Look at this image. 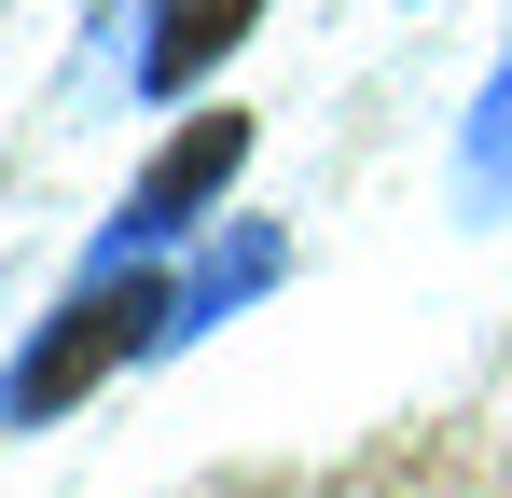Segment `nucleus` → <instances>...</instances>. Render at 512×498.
Instances as JSON below:
<instances>
[{
  "label": "nucleus",
  "instance_id": "nucleus-1",
  "mask_svg": "<svg viewBox=\"0 0 512 498\" xmlns=\"http://www.w3.org/2000/svg\"><path fill=\"white\" fill-rule=\"evenodd\" d=\"M153 319H167V291H70V305L42 319V346L0 374V415H14V429H28V415H70L111 360H139V346H153Z\"/></svg>",
  "mask_w": 512,
  "mask_h": 498
},
{
  "label": "nucleus",
  "instance_id": "nucleus-2",
  "mask_svg": "<svg viewBox=\"0 0 512 498\" xmlns=\"http://www.w3.org/2000/svg\"><path fill=\"white\" fill-rule=\"evenodd\" d=\"M236 153H250V125H236V111H208L194 139H167V153H153V180H139V194L111 208V236H97L84 291H125V263H139L153 236H180V222H194V208H208V194L236 180Z\"/></svg>",
  "mask_w": 512,
  "mask_h": 498
},
{
  "label": "nucleus",
  "instance_id": "nucleus-3",
  "mask_svg": "<svg viewBox=\"0 0 512 498\" xmlns=\"http://www.w3.org/2000/svg\"><path fill=\"white\" fill-rule=\"evenodd\" d=\"M263 277H277V236H263V222H236V236H222L208 263H194V277H167V319H153V346H180V332H208L222 305H250Z\"/></svg>",
  "mask_w": 512,
  "mask_h": 498
},
{
  "label": "nucleus",
  "instance_id": "nucleus-4",
  "mask_svg": "<svg viewBox=\"0 0 512 498\" xmlns=\"http://www.w3.org/2000/svg\"><path fill=\"white\" fill-rule=\"evenodd\" d=\"M250 14H263V0H153V42H139V83H153V97H180V83L208 70V56H222V42H236Z\"/></svg>",
  "mask_w": 512,
  "mask_h": 498
},
{
  "label": "nucleus",
  "instance_id": "nucleus-5",
  "mask_svg": "<svg viewBox=\"0 0 512 498\" xmlns=\"http://www.w3.org/2000/svg\"><path fill=\"white\" fill-rule=\"evenodd\" d=\"M471 194H485V208L512 194V56H499V83H485V111H471Z\"/></svg>",
  "mask_w": 512,
  "mask_h": 498
}]
</instances>
